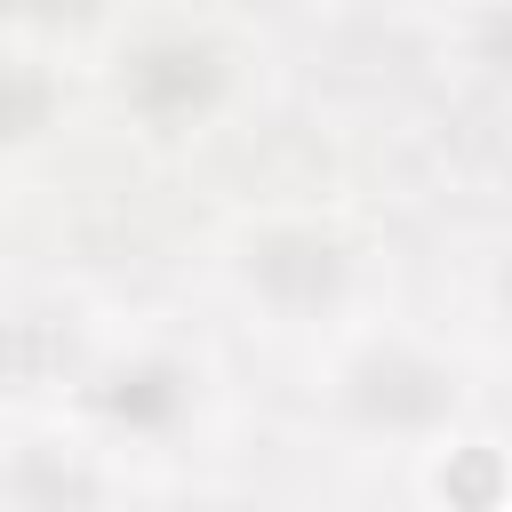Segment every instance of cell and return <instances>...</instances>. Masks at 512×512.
<instances>
[{"label":"cell","mask_w":512,"mask_h":512,"mask_svg":"<svg viewBox=\"0 0 512 512\" xmlns=\"http://www.w3.org/2000/svg\"><path fill=\"white\" fill-rule=\"evenodd\" d=\"M456 408H464V376L408 336H368L336 360V416L352 432L432 440L440 424H456Z\"/></svg>","instance_id":"6da1fadb"},{"label":"cell","mask_w":512,"mask_h":512,"mask_svg":"<svg viewBox=\"0 0 512 512\" xmlns=\"http://www.w3.org/2000/svg\"><path fill=\"white\" fill-rule=\"evenodd\" d=\"M232 280L272 312V320H328L352 280H360V256L344 232L312 224V216H264L232 240Z\"/></svg>","instance_id":"7a4b0ae2"},{"label":"cell","mask_w":512,"mask_h":512,"mask_svg":"<svg viewBox=\"0 0 512 512\" xmlns=\"http://www.w3.org/2000/svg\"><path fill=\"white\" fill-rule=\"evenodd\" d=\"M232 88V64L216 40L200 32H152L120 56V104L152 128H184V120H208Z\"/></svg>","instance_id":"3957f363"},{"label":"cell","mask_w":512,"mask_h":512,"mask_svg":"<svg viewBox=\"0 0 512 512\" xmlns=\"http://www.w3.org/2000/svg\"><path fill=\"white\" fill-rule=\"evenodd\" d=\"M192 400H200V368H192L184 352H160V344L120 352V360H104V368L88 376V408H96L104 424L136 432V440L176 432V424L192 416Z\"/></svg>","instance_id":"277c9868"},{"label":"cell","mask_w":512,"mask_h":512,"mask_svg":"<svg viewBox=\"0 0 512 512\" xmlns=\"http://www.w3.org/2000/svg\"><path fill=\"white\" fill-rule=\"evenodd\" d=\"M0 512H104V472L72 440H16L0 456Z\"/></svg>","instance_id":"5b68a950"},{"label":"cell","mask_w":512,"mask_h":512,"mask_svg":"<svg viewBox=\"0 0 512 512\" xmlns=\"http://www.w3.org/2000/svg\"><path fill=\"white\" fill-rule=\"evenodd\" d=\"M72 368H80L72 312H16V320H0V384L8 392H48Z\"/></svg>","instance_id":"8992f818"},{"label":"cell","mask_w":512,"mask_h":512,"mask_svg":"<svg viewBox=\"0 0 512 512\" xmlns=\"http://www.w3.org/2000/svg\"><path fill=\"white\" fill-rule=\"evenodd\" d=\"M48 128V80H32L24 64H0V144H24Z\"/></svg>","instance_id":"52a82bcc"},{"label":"cell","mask_w":512,"mask_h":512,"mask_svg":"<svg viewBox=\"0 0 512 512\" xmlns=\"http://www.w3.org/2000/svg\"><path fill=\"white\" fill-rule=\"evenodd\" d=\"M104 8L112 0H0V16L24 32H88V24H104Z\"/></svg>","instance_id":"ba28073f"},{"label":"cell","mask_w":512,"mask_h":512,"mask_svg":"<svg viewBox=\"0 0 512 512\" xmlns=\"http://www.w3.org/2000/svg\"><path fill=\"white\" fill-rule=\"evenodd\" d=\"M472 56H480V72L512 80V0H488L472 16Z\"/></svg>","instance_id":"9c48e42d"},{"label":"cell","mask_w":512,"mask_h":512,"mask_svg":"<svg viewBox=\"0 0 512 512\" xmlns=\"http://www.w3.org/2000/svg\"><path fill=\"white\" fill-rule=\"evenodd\" d=\"M496 312H504V328H512V256L496 264Z\"/></svg>","instance_id":"30bf717a"},{"label":"cell","mask_w":512,"mask_h":512,"mask_svg":"<svg viewBox=\"0 0 512 512\" xmlns=\"http://www.w3.org/2000/svg\"><path fill=\"white\" fill-rule=\"evenodd\" d=\"M472 8H488V0H472Z\"/></svg>","instance_id":"8fae6325"}]
</instances>
